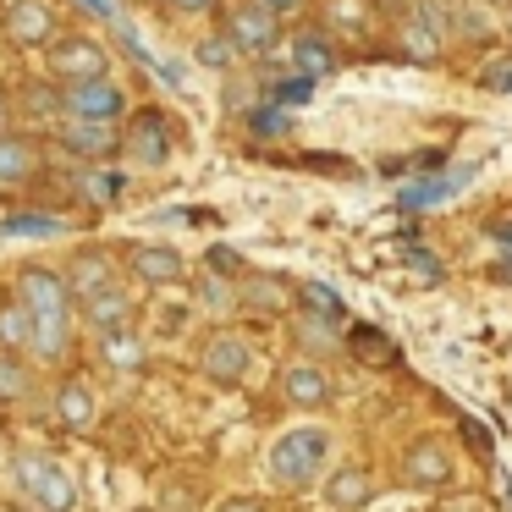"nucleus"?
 I'll return each mask as SVG.
<instances>
[{"label": "nucleus", "mask_w": 512, "mask_h": 512, "mask_svg": "<svg viewBox=\"0 0 512 512\" xmlns=\"http://www.w3.org/2000/svg\"><path fill=\"white\" fill-rule=\"evenodd\" d=\"M336 452H342L336 424H325V419H292V424H281V430L265 441L259 468H265V485L270 490L309 496V490H320L325 474L336 468Z\"/></svg>", "instance_id": "f257e3e1"}, {"label": "nucleus", "mask_w": 512, "mask_h": 512, "mask_svg": "<svg viewBox=\"0 0 512 512\" xmlns=\"http://www.w3.org/2000/svg\"><path fill=\"white\" fill-rule=\"evenodd\" d=\"M6 485L28 512H83V474L56 452H17L6 463Z\"/></svg>", "instance_id": "f03ea898"}, {"label": "nucleus", "mask_w": 512, "mask_h": 512, "mask_svg": "<svg viewBox=\"0 0 512 512\" xmlns=\"http://www.w3.org/2000/svg\"><path fill=\"white\" fill-rule=\"evenodd\" d=\"M199 375L210 380V386H226V391L248 386V380L259 375V347H254V336H243V331H215V336H204V347H199Z\"/></svg>", "instance_id": "7ed1b4c3"}, {"label": "nucleus", "mask_w": 512, "mask_h": 512, "mask_svg": "<svg viewBox=\"0 0 512 512\" xmlns=\"http://www.w3.org/2000/svg\"><path fill=\"white\" fill-rule=\"evenodd\" d=\"M45 72L67 89V83H89V78H111V50L94 34H56L45 45Z\"/></svg>", "instance_id": "20e7f679"}, {"label": "nucleus", "mask_w": 512, "mask_h": 512, "mask_svg": "<svg viewBox=\"0 0 512 512\" xmlns=\"http://www.w3.org/2000/svg\"><path fill=\"white\" fill-rule=\"evenodd\" d=\"M127 89L111 78H89V83H67V94H61V111L78 116V122H122L127 116Z\"/></svg>", "instance_id": "39448f33"}, {"label": "nucleus", "mask_w": 512, "mask_h": 512, "mask_svg": "<svg viewBox=\"0 0 512 512\" xmlns=\"http://www.w3.org/2000/svg\"><path fill=\"white\" fill-rule=\"evenodd\" d=\"M452 474H457V457L441 435H419V441L402 446V479L413 490H446Z\"/></svg>", "instance_id": "423d86ee"}, {"label": "nucleus", "mask_w": 512, "mask_h": 512, "mask_svg": "<svg viewBox=\"0 0 512 512\" xmlns=\"http://www.w3.org/2000/svg\"><path fill=\"white\" fill-rule=\"evenodd\" d=\"M314 496L325 501V512H369L380 496V479H375V468H364V463H336Z\"/></svg>", "instance_id": "0eeeda50"}, {"label": "nucleus", "mask_w": 512, "mask_h": 512, "mask_svg": "<svg viewBox=\"0 0 512 512\" xmlns=\"http://www.w3.org/2000/svg\"><path fill=\"white\" fill-rule=\"evenodd\" d=\"M17 298H23L34 314H78V292H72V281L61 276V270H45V265H28L23 276H17Z\"/></svg>", "instance_id": "6e6552de"}, {"label": "nucleus", "mask_w": 512, "mask_h": 512, "mask_svg": "<svg viewBox=\"0 0 512 512\" xmlns=\"http://www.w3.org/2000/svg\"><path fill=\"white\" fill-rule=\"evenodd\" d=\"M281 397L292 402V408L314 413L325 408V402H336V380L325 364H314V358H292L287 369H281Z\"/></svg>", "instance_id": "1a4fd4ad"}, {"label": "nucleus", "mask_w": 512, "mask_h": 512, "mask_svg": "<svg viewBox=\"0 0 512 512\" xmlns=\"http://www.w3.org/2000/svg\"><path fill=\"white\" fill-rule=\"evenodd\" d=\"M226 39L237 45V56H270L276 50V12H265V6H232V17H226Z\"/></svg>", "instance_id": "9d476101"}, {"label": "nucleus", "mask_w": 512, "mask_h": 512, "mask_svg": "<svg viewBox=\"0 0 512 512\" xmlns=\"http://www.w3.org/2000/svg\"><path fill=\"white\" fill-rule=\"evenodd\" d=\"M133 309H138V298H133V287H127V281H116V287H105V292H94V298H83V303H78L83 325H89L94 336L133 325Z\"/></svg>", "instance_id": "9b49d317"}, {"label": "nucleus", "mask_w": 512, "mask_h": 512, "mask_svg": "<svg viewBox=\"0 0 512 512\" xmlns=\"http://www.w3.org/2000/svg\"><path fill=\"white\" fill-rule=\"evenodd\" d=\"M127 270H133V281H144V287H177V281L188 276V259L171 243H138L133 254H127Z\"/></svg>", "instance_id": "f8f14e48"}, {"label": "nucleus", "mask_w": 512, "mask_h": 512, "mask_svg": "<svg viewBox=\"0 0 512 512\" xmlns=\"http://www.w3.org/2000/svg\"><path fill=\"white\" fill-rule=\"evenodd\" d=\"M61 149L78 160H105L122 149V133H116V122H78V116H67V122L56 127Z\"/></svg>", "instance_id": "ddd939ff"}, {"label": "nucleus", "mask_w": 512, "mask_h": 512, "mask_svg": "<svg viewBox=\"0 0 512 512\" xmlns=\"http://www.w3.org/2000/svg\"><path fill=\"white\" fill-rule=\"evenodd\" d=\"M50 408H56L61 430H94V419H100V397H94L89 380H61Z\"/></svg>", "instance_id": "4468645a"}, {"label": "nucleus", "mask_w": 512, "mask_h": 512, "mask_svg": "<svg viewBox=\"0 0 512 512\" xmlns=\"http://www.w3.org/2000/svg\"><path fill=\"white\" fill-rule=\"evenodd\" d=\"M6 28H12V39H17V45H28V50H45L50 39H56V17H50L45 0H12Z\"/></svg>", "instance_id": "2eb2a0df"}, {"label": "nucleus", "mask_w": 512, "mask_h": 512, "mask_svg": "<svg viewBox=\"0 0 512 512\" xmlns=\"http://www.w3.org/2000/svg\"><path fill=\"white\" fill-rule=\"evenodd\" d=\"M127 155H133V166H166L171 160V138H166V122H160L155 111L149 116H133V127H127Z\"/></svg>", "instance_id": "dca6fc26"}, {"label": "nucleus", "mask_w": 512, "mask_h": 512, "mask_svg": "<svg viewBox=\"0 0 512 512\" xmlns=\"http://www.w3.org/2000/svg\"><path fill=\"white\" fill-rule=\"evenodd\" d=\"M67 281H72V292H78V303H83V298H94V292L116 287L122 276H116L111 254H100V248H83V254L67 265Z\"/></svg>", "instance_id": "f3484780"}, {"label": "nucleus", "mask_w": 512, "mask_h": 512, "mask_svg": "<svg viewBox=\"0 0 512 512\" xmlns=\"http://www.w3.org/2000/svg\"><path fill=\"white\" fill-rule=\"evenodd\" d=\"M34 331H39L34 309H28V303L12 292V303H0V353H23V358H34Z\"/></svg>", "instance_id": "a211bd4d"}, {"label": "nucleus", "mask_w": 512, "mask_h": 512, "mask_svg": "<svg viewBox=\"0 0 512 512\" xmlns=\"http://www.w3.org/2000/svg\"><path fill=\"white\" fill-rule=\"evenodd\" d=\"M94 342H100V364L116 369V375H133V369L149 358V342L133 331V325H122V331H105V336H94Z\"/></svg>", "instance_id": "6ab92c4d"}, {"label": "nucleus", "mask_w": 512, "mask_h": 512, "mask_svg": "<svg viewBox=\"0 0 512 512\" xmlns=\"http://www.w3.org/2000/svg\"><path fill=\"white\" fill-rule=\"evenodd\" d=\"M34 144L28 138H17V133H0V188H17V182H28L34 177Z\"/></svg>", "instance_id": "aec40b11"}, {"label": "nucleus", "mask_w": 512, "mask_h": 512, "mask_svg": "<svg viewBox=\"0 0 512 512\" xmlns=\"http://www.w3.org/2000/svg\"><path fill=\"white\" fill-rule=\"evenodd\" d=\"M34 397V369H28L23 353H0V402H28Z\"/></svg>", "instance_id": "412c9836"}, {"label": "nucleus", "mask_w": 512, "mask_h": 512, "mask_svg": "<svg viewBox=\"0 0 512 512\" xmlns=\"http://www.w3.org/2000/svg\"><path fill=\"white\" fill-rule=\"evenodd\" d=\"M292 56H298V67H303V72H314V78L336 67L331 39H325V34H298V39H292Z\"/></svg>", "instance_id": "4be33fe9"}, {"label": "nucleus", "mask_w": 512, "mask_h": 512, "mask_svg": "<svg viewBox=\"0 0 512 512\" xmlns=\"http://www.w3.org/2000/svg\"><path fill=\"white\" fill-rule=\"evenodd\" d=\"M0 237H61V215H34V210L6 215V221H0Z\"/></svg>", "instance_id": "5701e85b"}, {"label": "nucleus", "mask_w": 512, "mask_h": 512, "mask_svg": "<svg viewBox=\"0 0 512 512\" xmlns=\"http://www.w3.org/2000/svg\"><path fill=\"white\" fill-rule=\"evenodd\" d=\"M298 298L303 303H309V314H314V320H325V325H342V298H336V292L331 287H320V281H303V292H298Z\"/></svg>", "instance_id": "b1692460"}, {"label": "nucleus", "mask_w": 512, "mask_h": 512, "mask_svg": "<svg viewBox=\"0 0 512 512\" xmlns=\"http://www.w3.org/2000/svg\"><path fill=\"white\" fill-rule=\"evenodd\" d=\"M402 50H408L413 61H435L441 56V34H435L430 23H408L402 28Z\"/></svg>", "instance_id": "393cba45"}, {"label": "nucleus", "mask_w": 512, "mask_h": 512, "mask_svg": "<svg viewBox=\"0 0 512 512\" xmlns=\"http://www.w3.org/2000/svg\"><path fill=\"white\" fill-rule=\"evenodd\" d=\"M232 61H237V45H232L226 34H210V39L199 45V67H210V72H226Z\"/></svg>", "instance_id": "a878e982"}, {"label": "nucleus", "mask_w": 512, "mask_h": 512, "mask_svg": "<svg viewBox=\"0 0 512 512\" xmlns=\"http://www.w3.org/2000/svg\"><path fill=\"white\" fill-rule=\"evenodd\" d=\"M116 193H122V177H116V171H105V177H100V171H89V199L94 204H111Z\"/></svg>", "instance_id": "bb28decb"}, {"label": "nucleus", "mask_w": 512, "mask_h": 512, "mask_svg": "<svg viewBox=\"0 0 512 512\" xmlns=\"http://www.w3.org/2000/svg\"><path fill=\"white\" fill-rule=\"evenodd\" d=\"M210 512H265V501L259 496H221Z\"/></svg>", "instance_id": "cd10ccee"}, {"label": "nucleus", "mask_w": 512, "mask_h": 512, "mask_svg": "<svg viewBox=\"0 0 512 512\" xmlns=\"http://www.w3.org/2000/svg\"><path fill=\"white\" fill-rule=\"evenodd\" d=\"M171 6H177L182 17H204V12L215 6V0H171Z\"/></svg>", "instance_id": "c85d7f7f"}, {"label": "nucleus", "mask_w": 512, "mask_h": 512, "mask_svg": "<svg viewBox=\"0 0 512 512\" xmlns=\"http://www.w3.org/2000/svg\"><path fill=\"white\" fill-rule=\"evenodd\" d=\"M265 12H276V17H292V12H303V0H259Z\"/></svg>", "instance_id": "c756f323"}, {"label": "nucleus", "mask_w": 512, "mask_h": 512, "mask_svg": "<svg viewBox=\"0 0 512 512\" xmlns=\"http://www.w3.org/2000/svg\"><path fill=\"white\" fill-rule=\"evenodd\" d=\"M501 243H507V254H512V232H507V237H501Z\"/></svg>", "instance_id": "7c9ffc66"}, {"label": "nucleus", "mask_w": 512, "mask_h": 512, "mask_svg": "<svg viewBox=\"0 0 512 512\" xmlns=\"http://www.w3.org/2000/svg\"><path fill=\"white\" fill-rule=\"evenodd\" d=\"M0 111H6V89H0Z\"/></svg>", "instance_id": "2f4dec72"}, {"label": "nucleus", "mask_w": 512, "mask_h": 512, "mask_svg": "<svg viewBox=\"0 0 512 512\" xmlns=\"http://www.w3.org/2000/svg\"><path fill=\"white\" fill-rule=\"evenodd\" d=\"M0 512H6V507H0Z\"/></svg>", "instance_id": "473e14b6"}]
</instances>
